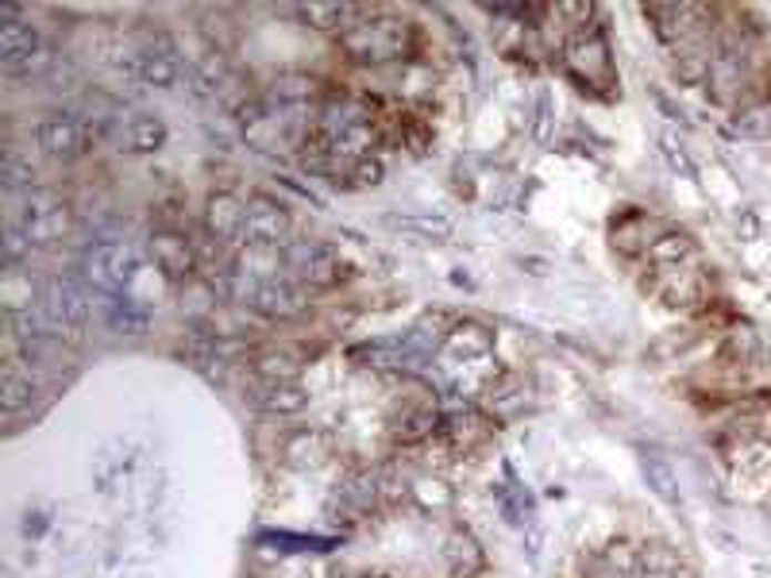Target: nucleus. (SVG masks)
<instances>
[{"instance_id":"obj_1","label":"nucleus","mask_w":771,"mask_h":578,"mask_svg":"<svg viewBox=\"0 0 771 578\" xmlns=\"http://www.w3.org/2000/svg\"><path fill=\"white\" fill-rule=\"evenodd\" d=\"M339 47L359 67H383L405 54L409 47V23L397 16H359L352 28L339 31Z\"/></svg>"},{"instance_id":"obj_2","label":"nucleus","mask_w":771,"mask_h":578,"mask_svg":"<svg viewBox=\"0 0 771 578\" xmlns=\"http://www.w3.org/2000/svg\"><path fill=\"white\" fill-rule=\"evenodd\" d=\"M135 271H140V251L124 240H97L78 258V278L89 293H104V297H124Z\"/></svg>"},{"instance_id":"obj_3","label":"nucleus","mask_w":771,"mask_h":578,"mask_svg":"<svg viewBox=\"0 0 771 578\" xmlns=\"http://www.w3.org/2000/svg\"><path fill=\"white\" fill-rule=\"evenodd\" d=\"M224 282H229V293L243 305H251L258 316L266 321H290V316H302L308 308V297L305 290H297L294 282H278V278H266V282H255L247 274L224 271Z\"/></svg>"},{"instance_id":"obj_4","label":"nucleus","mask_w":771,"mask_h":578,"mask_svg":"<svg viewBox=\"0 0 771 578\" xmlns=\"http://www.w3.org/2000/svg\"><path fill=\"white\" fill-rule=\"evenodd\" d=\"M16 224L23 227V235L31 240V247H54L70 235L74 227V209L62 193L54 190H31L23 197L20 220Z\"/></svg>"},{"instance_id":"obj_5","label":"nucleus","mask_w":771,"mask_h":578,"mask_svg":"<svg viewBox=\"0 0 771 578\" xmlns=\"http://www.w3.org/2000/svg\"><path fill=\"white\" fill-rule=\"evenodd\" d=\"M43 308L54 321V328L70 339V344H81V332L89 328V316H93V301H89V290L78 274H62V278H47L43 282Z\"/></svg>"},{"instance_id":"obj_6","label":"nucleus","mask_w":771,"mask_h":578,"mask_svg":"<svg viewBox=\"0 0 771 578\" xmlns=\"http://www.w3.org/2000/svg\"><path fill=\"white\" fill-rule=\"evenodd\" d=\"M290 232H294V220H290L286 205L271 197H251L247 216H243V243L255 251H274L290 247Z\"/></svg>"},{"instance_id":"obj_7","label":"nucleus","mask_w":771,"mask_h":578,"mask_svg":"<svg viewBox=\"0 0 771 578\" xmlns=\"http://www.w3.org/2000/svg\"><path fill=\"white\" fill-rule=\"evenodd\" d=\"M97 132L85 124L81 116H70V112H54V116L39 120L35 128V143L43 154H51V159L59 162H74L81 159V154L93 146Z\"/></svg>"},{"instance_id":"obj_8","label":"nucleus","mask_w":771,"mask_h":578,"mask_svg":"<svg viewBox=\"0 0 771 578\" xmlns=\"http://www.w3.org/2000/svg\"><path fill=\"white\" fill-rule=\"evenodd\" d=\"M282 258H286L290 274H294L297 282H305V286H313V290L336 286L339 271H344V263H339L336 247H328V243H321V240H297V243H290V247L282 251Z\"/></svg>"},{"instance_id":"obj_9","label":"nucleus","mask_w":771,"mask_h":578,"mask_svg":"<svg viewBox=\"0 0 771 578\" xmlns=\"http://www.w3.org/2000/svg\"><path fill=\"white\" fill-rule=\"evenodd\" d=\"M47 62V47L39 31L20 16H8L0 23V67L8 73H31Z\"/></svg>"},{"instance_id":"obj_10","label":"nucleus","mask_w":771,"mask_h":578,"mask_svg":"<svg viewBox=\"0 0 771 578\" xmlns=\"http://www.w3.org/2000/svg\"><path fill=\"white\" fill-rule=\"evenodd\" d=\"M564 67L571 78H579L582 85H610L613 81V59L610 47H606L602 31H587V36H575L567 43Z\"/></svg>"},{"instance_id":"obj_11","label":"nucleus","mask_w":771,"mask_h":578,"mask_svg":"<svg viewBox=\"0 0 771 578\" xmlns=\"http://www.w3.org/2000/svg\"><path fill=\"white\" fill-rule=\"evenodd\" d=\"M151 258L170 282H190L197 271V251H193L190 235L174 232V227H159L151 235Z\"/></svg>"},{"instance_id":"obj_12","label":"nucleus","mask_w":771,"mask_h":578,"mask_svg":"<svg viewBox=\"0 0 771 578\" xmlns=\"http://www.w3.org/2000/svg\"><path fill=\"white\" fill-rule=\"evenodd\" d=\"M128 70H132L140 81H148V85H159V89L177 85V78H182V62H177L174 43H166V39H154V43L135 47L132 62H128Z\"/></svg>"},{"instance_id":"obj_13","label":"nucleus","mask_w":771,"mask_h":578,"mask_svg":"<svg viewBox=\"0 0 771 578\" xmlns=\"http://www.w3.org/2000/svg\"><path fill=\"white\" fill-rule=\"evenodd\" d=\"M243 397H247L255 409L263 413H278V417H290V413H302L308 405V394L297 382H263L255 378L247 389H243Z\"/></svg>"},{"instance_id":"obj_14","label":"nucleus","mask_w":771,"mask_h":578,"mask_svg":"<svg viewBox=\"0 0 771 578\" xmlns=\"http://www.w3.org/2000/svg\"><path fill=\"white\" fill-rule=\"evenodd\" d=\"M243 216H247V201H240L235 193H213L205 205V232L216 243L243 240Z\"/></svg>"},{"instance_id":"obj_15","label":"nucleus","mask_w":771,"mask_h":578,"mask_svg":"<svg viewBox=\"0 0 771 578\" xmlns=\"http://www.w3.org/2000/svg\"><path fill=\"white\" fill-rule=\"evenodd\" d=\"M282 459L297 470H316L328 459V436L316 433V428H302V433H290L282 444Z\"/></svg>"},{"instance_id":"obj_16","label":"nucleus","mask_w":771,"mask_h":578,"mask_svg":"<svg viewBox=\"0 0 771 578\" xmlns=\"http://www.w3.org/2000/svg\"><path fill=\"white\" fill-rule=\"evenodd\" d=\"M120 140V151H132V154H151L166 143V124L159 116H132L124 128L116 132Z\"/></svg>"},{"instance_id":"obj_17","label":"nucleus","mask_w":771,"mask_h":578,"mask_svg":"<svg viewBox=\"0 0 771 578\" xmlns=\"http://www.w3.org/2000/svg\"><path fill=\"white\" fill-rule=\"evenodd\" d=\"M31 397H35V378L20 363H4V371H0V409L20 413L31 405Z\"/></svg>"},{"instance_id":"obj_18","label":"nucleus","mask_w":771,"mask_h":578,"mask_svg":"<svg viewBox=\"0 0 771 578\" xmlns=\"http://www.w3.org/2000/svg\"><path fill=\"white\" fill-rule=\"evenodd\" d=\"M444 559H448V567H452V575H456V578H475L478 571H483V564H486V556H483V548H478V540L470 533H459V528L448 536Z\"/></svg>"},{"instance_id":"obj_19","label":"nucleus","mask_w":771,"mask_h":578,"mask_svg":"<svg viewBox=\"0 0 771 578\" xmlns=\"http://www.w3.org/2000/svg\"><path fill=\"white\" fill-rule=\"evenodd\" d=\"M640 470H645V483L652 486V494L660 501H668V506H679V501H683V494H679V478L663 455L645 452L640 455Z\"/></svg>"},{"instance_id":"obj_20","label":"nucleus","mask_w":771,"mask_h":578,"mask_svg":"<svg viewBox=\"0 0 771 578\" xmlns=\"http://www.w3.org/2000/svg\"><path fill=\"white\" fill-rule=\"evenodd\" d=\"M294 12L302 16L308 28L336 31V28H352L355 16H359V4H324V0H313V4H297Z\"/></svg>"},{"instance_id":"obj_21","label":"nucleus","mask_w":771,"mask_h":578,"mask_svg":"<svg viewBox=\"0 0 771 578\" xmlns=\"http://www.w3.org/2000/svg\"><path fill=\"white\" fill-rule=\"evenodd\" d=\"M104 321H109V328L128 332V336H140V332H148L151 313L132 297H109L104 301Z\"/></svg>"},{"instance_id":"obj_22","label":"nucleus","mask_w":771,"mask_h":578,"mask_svg":"<svg viewBox=\"0 0 771 578\" xmlns=\"http://www.w3.org/2000/svg\"><path fill=\"white\" fill-rule=\"evenodd\" d=\"M525 378H517V374H501L498 382H490L486 386V397H490V405L501 413V417H509V413L525 409V402H529V394H525Z\"/></svg>"},{"instance_id":"obj_23","label":"nucleus","mask_w":771,"mask_h":578,"mask_svg":"<svg viewBox=\"0 0 771 578\" xmlns=\"http://www.w3.org/2000/svg\"><path fill=\"white\" fill-rule=\"evenodd\" d=\"M652 258L660 266H679L683 258H694L698 251H694V240L691 235H683V232H668V235H660V240H652Z\"/></svg>"},{"instance_id":"obj_24","label":"nucleus","mask_w":771,"mask_h":578,"mask_svg":"<svg viewBox=\"0 0 771 578\" xmlns=\"http://www.w3.org/2000/svg\"><path fill=\"white\" fill-rule=\"evenodd\" d=\"M297 359L294 355H286V352H263L255 359V378H263V382H297Z\"/></svg>"},{"instance_id":"obj_25","label":"nucleus","mask_w":771,"mask_h":578,"mask_svg":"<svg viewBox=\"0 0 771 578\" xmlns=\"http://www.w3.org/2000/svg\"><path fill=\"white\" fill-rule=\"evenodd\" d=\"M386 224L402 232H417L420 240H452V220L444 216H386Z\"/></svg>"},{"instance_id":"obj_26","label":"nucleus","mask_w":771,"mask_h":578,"mask_svg":"<svg viewBox=\"0 0 771 578\" xmlns=\"http://www.w3.org/2000/svg\"><path fill=\"white\" fill-rule=\"evenodd\" d=\"M31 178H35V166H31L16 146H4V151H0V182H4V190L31 185Z\"/></svg>"},{"instance_id":"obj_27","label":"nucleus","mask_w":771,"mask_h":578,"mask_svg":"<svg viewBox=\"0 0 771 578\" xmlns=\"http://www.w3.org/2000/svg\"><path fill=\"white\" fill-rule=\"evenodd\" d=\"M737 132L752 135V140H768L771 135V104L760 101V104H749V109L737 112Z\"/></svg>"},{"instance_id":"obj_28","label":"nucleus","mask_w":771,"mask_h":578,"mask_svg":"<svg viewBox=\"0 0 771 578\" xmlns=\"http://www.w3.org/2000/svg\"><path fill=\"white\" fill-rule=\"evenodd\" d=\"M31 251H35V247H31V240L23 235V227L16 224V220H8V224H4V240H0V255H4V263L8 266H20L23 258L31 255Z\"/></svg>"},{"instance_id":"obj_29","label":"nucleus","mask_w":771,"mask_h":578,"mask_svg":"<svg viewBox=\"0 0 771 578\" xmlns=\"http://www.w3.org/2000/svg\"><path fill=\"white\" fill-rule=\"evenodd\" d=\"M436 425V413L433 409H409L402 420L394 425L397 439H405V444H413V439H425L428 433H433Z\"/></svg>"},{"instance_id":"obj_30","label":"nucleus","mask_w":771,"mask_h":578,"mask_svg":"<svg viewBox=\"0 0 771 578\" xmlns=\"http://www.w3.org/2000/svg\"><path fill=\"white\" fill-rule=\"evenodd\" d=\"M347 178H352V185H359V190H363V185H378V182H383V178H386V166H383L378 159H371V154H367V159L352 162Z\"/></svg>"},{"instance_id":"obj_31","label":"nucleus","mask_w":771,"mask_h":578,"mask_svg":"<svg viewBox=\"0 0 771 578\" xmlns=\"http://www.w3.org/2000/svg\"><path fill=\"white\" fill-rule=\"evenodd\" d=\"M660 151H663V159L671 162V170H679V174H683V178H694L691 159H687V151L676 143V135H660Z\"/></svg>"},{"instance_id":"obj_32","label":"nucleus","mask_w":771,"mask_h":578,"mask_svg":"<svg viewBox=\"0 0 771 578\" xmlns=\"http://www.w3.org/2000/svg\"><path fill=\"white\" fill-rule=\"evenodd\" d=\"M548 124H551V97L540 93V97H537V140H540V143H551Z\"/></svg>"},{"instance_id":"obj_33","label":"nucleus","mask_w":771,"mask_h":578,"mask_svg":"<svg viewBox=\"0 0 771 578\" xmlns=\"http://www.w3.org/2000/svg\"><path fill=\"white\" fill-rule=\"evenodd\" d=\"M637 578H676L671 571H656V567H648V571H640Z\"/></svg>"}]
</instances>
